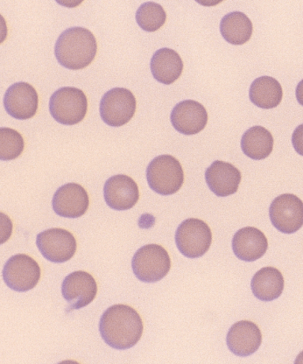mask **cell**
<instances>
[{
  "label": "cell",
  "instance_id": "28",
  "mask_svg": "<svg viewBox=\"0 0 303 364\" xmlns=\"http://www.w3.org/2000/svg\"><path fill=\"white\" fill-rule=\"evenodd\" d=\"M295 363H303V352H302L299 356L297 357V359L295 360Z\"/></svg>",
  "mask_w": 303,
  "mask_h": 364
},
{
  "label": "cell",
  "instance_id": "11",
  "mask_svg": "<svg viewBox=\"0 0 303 364\" xmlns=\"http://www.w3.org/2000/svg\"><path fill=\"white\" fill-rule=\"evenodd\" d=\"M39 97L30 83L20 82L9 87L4 96V107L9 114L18 120H27L37 114Z\"/></svg>",
  "mask_w": 303,
  "mask_h": 364
},
{
  "label": "cell",
  "instance_id": "21",
  "mask_svg": "<svg viewBox=\"0 0 303 364\" xmlns=\"http://www.w3.org/2000/svg\"><path fill=\"white\" fill-rule=\"evenodd\" d=\"M250 99L260 108H276L283 99V89L276 79L270 76H262L251 84Z\"/></svg>",
  "mask_w": 303,
  "mask_h": 364
},
{
  "label": "cell",
  "instance_id": "1",
  "mask_svg": "<svg viewBox=\"0 0 303 364\" xmlns=\"http://www.w3.org/2000/svg\"><path fill=\"white\" fill-rule=\"evenodd\" d=\"M143 331L142 317L128 305L111 306L103 314L100 321L101 338L110 347L119 350L137 345Z\"/></svg>",
  "mask_w": 303,
  "mask_h": 364
},
{
  "label": "cell",
  "instance_id": "23",
  "mask_svg": "<svg viewBox=\"0 0 303 364\" xmlns=\"http://www.w3.org/2000/svg\"><path fill=\"white\" fill-rule=\"evenodd\" d=\"M221 32L224 38L229 43L241 46L251 38L253 23L244 13L231 12L222 18Z\"/></svg>",
  "mask_w": 303,
  "mask_h": 364
},
{
  "label": "cell",
  "instance_id": "17",
  "mask_svg": "<svg viewBox=\"0 0 303 364\" xmlns=\"http://www.w3.org/2000/svg\"><path fill=\"white\" fill-rule=\"evenodd\" d=\"M262 342V332L250 321H238L231 326L227 336L231 352L238 356H248L256 353Z\"/></svg>",
  "mask_w": 303,
  "mask_h": 364
},
{
  "label": "cell",
  "instance_id": "16",
  "mask_svg": "<svg viewBox=\"0 0 303 364\" xmlns=\"http://www.w3.org/2000/svg\"><path fill=\"white\" fill-rule=\"evenodd\" d=\"M206 180L211 191L224 198L238 191L242 174L235 166L217 160L208 168Z\"/></svg>",
  "mask_w": 303,
  "mask_h": 364
},
{
  "label": "cell",
  "instance_id": "8",
  "mask_svg": "<svg viewBox=\"0 0 303 364\" xmlns=\"http://www.w3.org/2000/svg\"><path fill=\"white\" fill-rule=\"evenodd\" d=\"M3 277L5 283L13 291L25 292L38 285L41 277L38 263L29 255L13 256L6 263Z\"/></svg>",
  "mask_w": 303,
  "mask_h": 364
},
{
  "label": "cell",
  "instance_id": "13",
  "mask_svg": "<svg viewBox=\"0 0 303 364\" xmlns=\"http://www.w3.org/2000/svg\"><path fill=\"white\" fill-rule=\"evenodd\" d=\"M89 206L88 193L79 184L69 183L55 192L53 207L56 214L65 218H79Z\"/></svg>",
  "mask_w": 303,
  "mask_h": 364
},
{
  "label": "cell",
  "instance_id": "12",
  "mask_svg": "<svg viewBox=\"0 0 303 364\" xmlns=\"http://www.w3.org/2000/svg\"><path fill=\"white\" fill-rule=\"evenodd\" d=\"M97 284L89 272L77 271L70 273L62 284V294L73 310L88 306L97 294Z\"/></svg>",
  "mask_w": 303,
  "mask_h": 364
},
{
  "label": "cell",
  "instance_id": "26",
  "mask_svg": "<svg viewBox=\"0 0 303 364\" xmlns=\"http://www.w3.org/2000/svg\"><path fill=\"white\" fill-rule=\"evenodd\" d=\"M292 144L294 150L303 156V124L293 132Z\"/></svg>",
  "mask_w": 303,
  "mask_h": 364
},
{
  "label": "cell",
  "instance_id": "10",
  "mask_svg": "<svg viewBox=\"0 0 303 364\" xmlns=\"http://www.w3.org/2000/svg\"><path fill=\"white\" fill-rule=\"evenodd\" d=\"M270 215L272 225L280 232H297L303 226V202L293 194L280 195L272 201Z\"/></svg>",
  "mask_w": 303,
  "mask_h": 364
},
{
  "label": "cell",
  "instance_id": "7",
  "mask_svg": "<svg viewBox=\"0 0 303 364\" xmlns=\"http://www.w3.org/2000/svg\"><path fill=\"white\" fill-rule=\"evenodd\" d=\"M137 101L131 90L117 87L108 91L101 102L102 120L112 127L128 124L135 116Z\"/></svg>",
  "mask_w": 303,
  "mask_h": 364
},
{
  "label": "cell",
  "instance_id": "2",
  "mask_svg": "<svg viewBox=\"0 0 303 364\" xmlns=\"http://www.w3.org/2000/svg\"><path fill=\"white\" fill-rule=\"evenodd\" d=\"M97 53V40L90 31L83 27L70 28L62 32L55 46L60 64L72 70L89 66Z\"/></svg>",
  "mask_w": 303,
  "mask_h": 364
},
{
  "label": "cell",
  "instance_id": "6",
  "mask_svg": "<svg viewBox=\"0 0 303 364\" xmlns=\"http://www.w3.org/2000/svg\"><path fill=\"white\" fill-rule=\"evenodd\" d=\"M212 241V230L206 222L199 219L183 221L175 233L176 246L181 254L189 258L206 255Z\"/></svg>",
  "mask_w": 303,
  "mask_h": 364
},
{
  "label": "cell",
  "instance_id": "22",
  "mask_svg": "<svg viewBox=\"0 0 303 364\" xmlns=\"http://www.w3.org/2000/svg\"><path fill=\"white\" fill-rule=\"evenodd\" d=\"M272 133L262 126H255L246 131L242 138V150L246 156L262 160L270 156L273 150Z\"/></svg>",
  "mask_w": 303,
  "mask_h": 364
},
{
  "label": "cell",
  "instance_id": "24",
  "mask_svg": "<svg viewBox=\"0 0 303 364\" xmlns=\"http://www.w3.org/2000/svg\"><path fill=\"white\" fill-rule=\"evenodd\" d=\"M167 14L161 5L147 2L141 5L136 13L137 23L142 29L155 32L160 29L166 22Z\"/></svg>",
  "mask_w": 303,
  "mask_h": 364
},
{
  "label": "cell",
  "instance_id": "27",
  "mask_svg": "<svg viewBox=\"0 0 303 364\" xmlns=\"http://www.w3.org/2000/svg\"><path fill=\"white\" fill-rule=\"evenodd\" d=\"M296 97H297L299 103L303 107V80L296 88Z\"/></svg>",
  "mask_w": 303,
  "mask_h": 364
},
{
  "label": "cell",
  "instance_id": "5",
  "mask_svg": "<svg viewBox=\"0 0 303 364\" xmlns=\"http://www.w3.org/2000/svg\"><path fill=\"white\" fill-rule=\"evenodd\" d=\"M49 109L55 120L60 124H79L87 114V97L80 89L62 87L51 97Z\"/></svg>",
  "mask_w": 303,
  "mask_h": 364
},
{
  "label": "cell",
  "instance_id": "9",
  "mask_svg": "<svg viewBox=\"0 0 303 364\" xmlns=\"http://www.w3.org/2000/svg\"><path fill=\"white\" fill-rule=\"evenodd\" d=\"M37 246L47 259L54 263L66 262L77 251V241L72 233L62 228H52L40 233Z\"/></svg>",
  "mask_w": 303,
  "mask_h": 364
},
{
  "label": "cell",
  "instance_id": "15",
  "mask_svg": "<svg viewBox=\"0 0 303 364\" xmlns=\"http://www.w3.org/2000/svg\"><path fill=\"white\" fill-rule=\"evenodd\" d=\"M208 113L199 102L186 100L176 105L171 114L173 127L187 136L197 134L206 128Z\"/></svg>",
  "mask_w": 303,
  "mask_h": 364
},
{
  "label": "cell",
  "instance_id": "19",
  "mask_svg": "<svg viewBox=\"0 0 303 364\" xmlns=\"http://www.w3.org/2000/svg\"><path fill=\"white\" fill-rule=\"evenodd\" d=\"M150 67L155 79L166 85H170L181 76L183 62L178 53L171 48H164L154 53Z\"/></svg>",
  "mask_w": 303,
  "mask_h": 364
},
{
  "label": "cell",
  "instance_id": "14",
  "mask_svg": "<svg viewBox=\"0 0 303 364\" xmlns=\"http://www.w3.org/2000/svg\"><path fill=\"white\" fill-rule=\"evenodd\" d=\"M104 195L107 205L118 211L132 208L140 198L136 181L124 174L110 178L104 185Z\"/></svg>",
  "mask_w": 303,
  "mask_h": 364
},
{
  "label": "cell",
  "instance_id": "25",
  "mask_svg": "<svg viewBox=\"0 0 303 364\" xmlns=\"http://www.w3.org/2000/svg\"><path fill=\"white\" fill-rule=\"evenodd\" d=\"M25 148L24 139L20 133L10 128L0 129V159H16L22 155Z\"/></svg>",
  "mask_w": 303,
  "mask_h": 364
},
{
  "label": "cell",
  "instance_id": "18",
  "mask_svg": "<svg viewBox=\"0 0 303 364\" xmlns=\"http://www.w3.org/2000/svg\"><path fill=\"white\" fill-rule=\"evenodd\" d=\"M269 247L265 234L256 228L246 227L236 233L232 248L236 257L244 262H255L263 257Z\"/></svg>",
  "mask_w": 303,
  "mask_h": 364
},
{
  "label": "cell",
  "instance_id": "4",
  "mask_svg": "<svg viewBox=\"0 0 303 364\" xmlns=\"http://www.w3.org/2000/svg\"><path fill=\"white\" fill-rule=\"evenodd\" d=\"M172 261L167 251L158 244L139 249L132 259V269L141 282H160L171 269Z\"/></svg>",
  "mask_w": 303,
  "mask_h": 364
},
{
  "label": "cell",
  "instance_id": "3",
  "mask_svg": "<svg viewBox=\"0 0 303 364\" xmlns=\"http://www.w3.org/2000/svg\"><path fill=\"white\" fill-rule=\"evenodd\" d=\"M148 183L160 195L177 193L184 182V171L177 159L169 155L155 158L147 168Z\"/></svg>",
  "mask_w": 303,
  "mask_h": 364
},
{
  "label": "cell",
  "instance_id": "20",
  "mask_svg": "<svg viewBox=\"0 0 303 364\" xmlns=\"http://www.w3.org/2000/svg\"><path fill=\"white\" fill-rule=\"evenodd\" d=\"M251 289L258 299L272 301L279 298L285 289V279L280 271L274 267L260 269L253 277Z\"/></svg>",
  "mask_w": 303,
  "mask_h": 364
}]
</instances>
